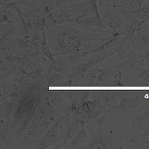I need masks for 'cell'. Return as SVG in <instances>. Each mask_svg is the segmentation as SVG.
<instances>
[{
  "label": "cell",
  "mask_w": 149,
  "mask_h": 149,
  "mask_svg": "<svg viewBox=\"0 0 149 149\" xmlns=\"http://www.w3.org/2000/svg\"><path fill=\"white\" fill-rule=\"evenodd\" d=\"M86 125V124L84 119H75L74 122L72 124L71 126L68 129V131L66 133V135L64 137V139H63V140L58 146H56L55 148H70V144H71V142H72L73 139H74V138L75 137V136L78 134L80 130Z\"/></svg>",
  "instance_id": "52a82bcc"
},
{
  "label": "cell",
  "mask_w": 149,
  "mask_h": 149,
  "mask_svg": "<svg viewBox=\"0 0 149 149\" xmlns=\"http://www.w3.org/2000/svg\"><path fill=\"white\" fill-rule=\"evenodd\" d=\"M93 96L102 104L107 111H110L116 108L120 102L122 94L119 91L116 90H101L92 92L90 98Z\"/></svg>",
  "instance_id": "3957f363"
},
{
  "label": "cell",
  "mask_w": 149,
  "mask_h": 149,
  "mask_svg": "<svg viewBox=\"0 0 149 149\" xmlns=\"http://www.w3.org/2000/svg\"><path fill=\"white\" fill-rule=\"evenodd\" d=\"M137 79H142L149 84V68H144L138 71Z\"/></svg>",
  "instance_id": "e0dca14e"
},
{
  "label": "cell",
  "mask_w": 149,
  "mask_h": 149,
  "mask_svg": "<svg viewBox=\"0 0 149 149\" xmlns=\"http://www.w3.org/2000/svg\"><path fill=\"white\" fill-rule=\"evenodd\" d=\"M30 45L34 49V51L40 52L41 50L42 45V31L34 30L33 35L29 42Z\"/></svg>",
  "instance_id": "9a60e30c"
},
{
  "label": "cell",
  "mask_w": 149,
  "mask_h": 149,
  "mask_svg": "<svg viewBox=\"0 0 149 149\" xmlns=\"http://www.w3.org/2000/svg\"><path fill=\"white\" fill-rule=\"evenodd\" d=\"M90 139L89 136V133L86 127H84L80 130L78 134L75 136V137L72 140L70 144L71 148H81L90 142Z\"/></svg>",
  "instance_id": "8fae6325"
},
{
  "label": "cell",
  "mask_w": 149,
  "mask_h": 149,
  "mask_svg": "<svg viewBox=\"0 0 149 149\" xmlns=\"http://www.w3.org/2000/svg\"><path fill=\"white\" fill-rule=\"evenodd\" d=\"M81 32L76 29H71L65 32L61 33L57 40L58 49L61 52L58 55H67V54L78 53L84 51L82 47L84 46V42L90 41H105L106 39L98 38H87L80 36Z\"/></svg>",
  "instance_id": "6da1fadb"
},
{
  "label": "cell",
  "mask_w": 149,
  "mask_h": 149,
  "mask_svg": "<svg viewBox=\"0 0 149 149\" xmlns=\"http://www.w3.org/2000/svg\"><path fill=\"white\" fill-rule=\"evenodd\" d=\"M44 79L49 86H58V85L63 84L66 79V77L61 73L48 72L45 74Z\"/></svg>",
  "instance_id": "4fadbf2b"
},
{
  "label": "cell",
  "mask_w": 149,
  "mask_h": 149,
  "mask_svg": "<svg viewBox=\"0 0 149 149\" xmlns=\"http://www.w3.org/2000/svg\"><path fill=\"white\" fill-rule=\"evenodd\" d=\"M46 17L47 29L65 23H74V16L65 8H61L52 12Z\"/></svg>",
  "instance_id": "277c9868"
},
{
  "label": "cell",
  "mask_w": 149,
  "mask_h": 149,
  "mask_svg": "<svg viewBox=\"0 0 149 149\" xmlns=\"http://www.w3.org/2000/svg\"><path fill=\"white\" fill-rule=\"evenodd\" d=\"M72 2V0H54V10L64 7L68 4H70Z\"/></svg>",
  "instance_id": "d6986e66"
},
{
  "label": "cell",
  "mask_w": 149,
  "mask_h": 149,
  "mask_svg": "<svg viewBox=\"0 0 149 149\" xmlns=\"http://www.w3.org/2000/svg\"><path fill=\"white\" fill-rule=\"evenodd\" d=\"M88 1L90 4H91L92 7L93 8V10L95 11V14L99 19V20L102 22V17H101V13H100V9H99V6H98V0H86Z\"/></svg>",
  "instance_id": "ac0fdd59"
},
{
  "label": "cell",
  "mask_w": 149,
  "mask_h": 149,
  "mask_svg": "<svg viewBox=\"0 0 149 149\" xmlns=\"http://www.w3.org/2000/svg\"><path fill=\"white\" fill-rule=\"evenodd\" d=\"M98 124H99V126L101 127H103V125H104L105 123L107 122V116H102L96 121Z\"/></svg>",
  "instance_id": "7402d4cb"
},
{
  "label": "cell",
  "mask_w": 149,
  "mask_h": 149,
  "mask_svg": "<svg viewBox=\"0 0 149 149\" xmlns=\"http://www.w3.org/2000/svg\"><path fill=\"white\" fill-rule=\"evenodd\" d=\"M149 127V110L139 115L133 117L129 124V127L140 137L146 129Z\"/></svg>",
  "instance_id": "ba28073f"
},
{
  "label": "cell",
  "mask_w": 149,
  "mask_h": 149,
  "mask_svg": "<svg viewBox=\"0 0 149 149\" xmlns=\"http://www.w3.org/2000/svg\"><path fill=\"white\" fill-rule=\"evenodd\" d=\"M141 95H142V98H143V101L146 107H149V92H141Z\"/></svg>",
  "instance_id": "ffe728a7"
},
{
  "label": "cell",
  "mask_w": 149,
  "mask_h": 149,
  "mask_svg": "<svg viewBox=\"0 0 149 149\" xmlns=\"http://www.w3.org/2000/svg\"><path fill=\"white\" fill-rule=\"evenodd\" d=\"M125 36L122 35V34L117 33L113 39L107 41L104 43V44L102 45L101 46L95 48V49H91V50H86V56L90 58L92 55L93 54H97V53L104 52H110L113 51V50H117V49L119 48V45H120L121 42L123 40Z\"/></svg>",
  "instance_id": "9c48e42d"
},
{
  "label": "cell",
  "mask_w": 149,
  "mask_h": 149,
  "mask_svg": "<svg viewBox=\"0 0 149 149\" xmlns=\"http://www.w3.org/2000/svg\"><path fill=\"white\" fill-rule=\"evenodd\" d=\"M8 22H12V20L9 18L8 16L5 14H0V23Z\"/></svg>",
  "instance_id": "44dd1931"
},
{
  "label": "cell",
  "mask_w": 149,
  "mask_h": 149,
  "mask_svg": "<svg viewBox=\"0 0 149 149\" xmlns=\"http://www.w3.org/2000/svg\"><path fill=\"white\" fill-rule=\"evenodd\" d=\"M42 48H41V53H42V56L46 58H49V60L53 61L55 58V55H54L52 52L51 49L49 48V44H48L47 40V35H46V29H42Z\"/></svg>",
  "instance_id": "5bb4252c"
},
{
  "label": "cell",
  "mask_w": 149,
  "mask_h": 149,
  "mask_svg": "<svg viewBox=\"0 0 149 149\" xmlns=\"http://www.w3.org/2000/svg\"><path fill=\"white\" fill-rule=\"evenodd\" d=\"M65 117H61L58 122L48 129L46 134L38 142L37 148H55L56 146H58L63 140L64 138L61 136L60 130L64 125Z\"/></svg>",
  "instance_id": "7a4b0ae2"
},
{
  "label": "cell",
  "mask_w": 149,
  "mask_h": 149,
  "mask_svg": "<svg viewBox=\"0 0 149 149\" xmlns=\"http://www.w3.org/2000/svg\"><path fill=\"white\" fill-rule=\"evenodd\" d=\"M124 66L122 63L117 66H112L107 68L104 71H102L100 74H98L96 80V85H107L109 82L113 79L116 73Z\"/></svg>",
  "instance_id": "30bf717a"
},
{
  "label": "cell",
  "mask_w": 149,
  "mask_h": 149,
  "mask_svg": "<svg viewBox=\"0 0 149 149\" xmlns=\"http://www.w3.org/2000/svg\"><path fill=\"white\" fill-rule=\"evenodd\" d=\"M145 63H146V68H149V51L147 52L146 54V58L145 60Z\"/></svg>",
  "instance_id": "603a6c76"
},
{
  "label": "cell",
  "mask_w": 149,
  "mask_h": 149,
  "mask_svg": "<svg viewBox=\"0 0 149 149\" xmlns=\"http://www.w3.org/2000/svg\"><path fill=\"white\" fill-rule=\"evenodd\" d=\"M3 35H4V34H2V33H0V38H1V37H2Z\"/></svg>",
  "instance_id": "484cf974"
},
{
  "label": "cell",
  "mask_w": 149,
  "mask_h": 149,
  "mask_svg": "<svg viewBox=\"0 0 149 149\" xmlns=\"http://www.w3.org/2000/svg\"><path fill=\"white\" fill-rule=\"evenodd\" d=\"M143 103L144 101L141 93H134L130 97H121L120 102L116 109H119L126 116H130L134 113L138 107L143 104Z\"/></svg>",
  "instance_id": "5b68a950"
},
{
  "label": "cell",
  "mask_w": 149,
  "mask_h": 149,
  "mask_svg": "<svg viewBox=\"0 0 149 149\" xmlns=\"http://www.w3.org/2000/svg\"><path fill=\"white\" fill-rule=\"evenodd\" d=\"M138 21L142 24L149 21V0L146 1V3L142 5V7L139 10Z\"/></svg>",
  "instance_id": "2e32d148"
},
{
  "label": "cell",
  "mask_w": 149,
  "mask_h": 149,
  "mask_svg": "<svg viewBox=\"0 0 149 149\" xmlns=\"http://www.w3.org/2000/svg\"><path fill=\"white\" fill-rule=\"evenodd\" d=\"M14 110V100L10 99L3 101L0 104V118H5L11 121V117Z\"/></svg>",
  "instance_id": "7c38bea8"
},
{
  "label": "cell",
  "mask_w": 149,
  "mask_h": 149,
  "mask_svg": "<svg viewBox=\"0 0 149 149\" xmlns=\"http://www.w3.org/2000/svg\"><path fill=\"white\" fill-rule=\"evenodd\" d=\"M142 148H146V149H149V139L146 141V142L144 143V145L142 146Z\"/></svg>",
  "instance_id": "cb8c5ba5"
},
{
  "label": "cell",
  "mask_w": 149,
  "mask_h": 149,
  "mask_svg": "<svg viewBox=\"0 0 149 149\" xmlns=\"http://www.w3.org/2000/svg\"><path fill=\"white\" fill-rule=\"evenodd\" d=\"M7 146H6V145H5L4 143H2V142H0V148H7Z\"/></svg>",
  "instance_id": "d4e9b609"
},
{
  "label": "cell",
  "mask_w": 149,
  "mask_h": 149,
  "mask_svg": "<svg viewBox=\"0 0 149 149\" xmlns=\"http://www.w3.org/2000/svg\"><path fill=\"white\" fill-rule=\"evenodd\" d=\"M49 103L51 104L53 110L61 117L66 116L70 112V105L64 98L55 92L47 90L46 93Z\"/></svg>",
  "instance_id": "8992f818"
}]
</instances>
